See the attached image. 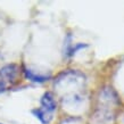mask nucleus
I'll return each mask as SVG.
<instances>
[{
	"label": "nucleus",
	"instance_id": "nucleus-6",
	"mask_svg": "<svg viewBox=\"0 0 124 124\" xmlns=\"http://www.w3.org/2000/svg\"><path fill=\"white\" fill-rule=\"evenodd\" d=\"M0 124H1V123H0Z\"/></svg>",
	"mask_w": 124,
	"mask_h": 124
},
{
	"label": "nucleus",
	"instance_id": "nucleus-5",
	"mask_svg": "<svg viewBox=\"0 0 124 124\" xmlns=\"http://www.w3.org/2000/svg\"><path fill=\"white\" fill-rule=\"evenodd\" d=\"M24 75L27 80H30L32 82H37V83H43L46 81H48V79H50V75H45V74H39L35 73L32 70L25 68L24 70Z\"/></svg>",
	"mask_w": 124,
	"mask_h": 124
},
{
	"label": "nucleus",
	"instance_id": "nucleus-3",
	"mask_svg": "<svg viewBox=\"0 0 124 124\" xmlns=\"http://www.w3.org/2000/svg\"><path fill=\"white\" fill-rule=\"evenodd\" d=\"M19 73V67L16 64H8L0 68V93L8 90L15 83Z\"/></svg>",
	"mask_w": 124,
	"mask_h": 124
},
{
	"label": "nucleus",
	"instance_id": "nucleus-4",
	"mask_svg": "<svg viewBox=\"0 0 124 124\" xmlns=\"http://www.w3.org/2000/svg\"><path fill=\"white\" fill-rule=\"evenodd\" d=\"M39 108L43 110L46 114H48L49 116L53 117V114L57 108V101L55 96L51 92H45L41 97V107Z\"/></svg>",
	"mask_w": 124,
	"mask_h": 124
},
{
	"label": "nucleus",
	"instance_id": "nucleus-2",
	"mask_svg": "<svg viewBox=\"0 0 124 124\" xmlns=\"http://www.w3.org/2000/svg\"><path fill=\"white\" fill-rule=\"evenodd\" d=\"M117 104V97L112 88H104L98 97L97 110L93 117L94 123L112 124L114 120V108Z\"/></svg>",
	"mask_w": 124,
	"mask_h": 124
},
{
	"label": "nucleus",
	"instance_id": "nucleus-1",
	"mask_svg": "<svg viewBox=\"0 0 124 124\" xmlns=\"http://www.w3.org/2000/svg\"><path fill=\"white\" fill-rule=\"evenodd\" d=\"M85 75L76 70L63 72L56 78L54 86L67 110H80L85 104Z\"/></svg>",
	"mask_w": 124,
	"mask_h": 124
}]
</instances>
